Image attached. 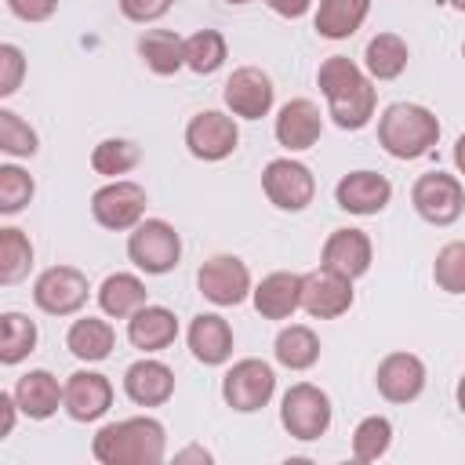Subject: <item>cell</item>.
<instances>
[{
	"mask_svg": "<svg viewBox=\"0 0 465 465\" xmlns=\"http://www.w3.org/2000/svg\"><path fill=\"white\" fill-rule=\"evenodd\" d=\"M407 44L396 36V33H378L371 36L367 51H363V65L374 80H396L403 69H407Z\"/></svg>",
	"mask_w": 465,
	"mask_h": 465,
	"instance_id": "cell-29",
	"label": "cell"
},
{
	"mask_svg": "<svg viewBox=\"0 0 465 465\" xmlns=\"http://www.w3.org/2000/svg\"><path fill=\"white\" fill-rule=\"evenodd\" d=\"M124 392L138 407H160L174 392V371L167 363H160V360H138L124 374Z\"/></svg>",
	"mask_w": 465,
	"mask_h": 465,
	"instance_id": "cell-20",
	"label": "cell"
},
{
	"mask_svg": "<svg viewBox=\"0 0 465 465\" xmlns=\"http://www.w3.org/2000/svg\"><path fill=\"white\" fill-rule=\"evenodd\" d=\"M91 214L105 229H116V232L120 229H134L142 222V214H145V189L138 182L116 178V182L102 185L91 196Z\"/></svg>",
	"mask_w": 465,
	"mask_h": 465,
	"instance_id": "cell-10",
	"label": "cell"
},
{
	"mask_svg": "<svg viewBox=\"0 0 465 465\" xmlns=\"http://www.w3.org/2000/svg\"><path fill=\"white\" fill-rule=\"evenodd\" d=\"M251 294H254V309L265 320H287V316H294V309H302V276L269 272Z\"/></svg>",
	"mask_w": 465,
	"mask_h": 465,
	"instance_id": "cell-22",
	"label": "cell"
},
{
	"mask_svg": "<svg viewBox=\"0 0 465 465\" xmlns=\"http://www.w3.org/2000/svg\"><path fill=\"white\" fill-rule=\"evenodd\" d=\"M98 305H102L109 316H116V320L134 316V312L145 305V283H142L138 276H131V272H113V276H105V283L98 287Z\"/></svg>",
	"mask_w": 465,
	"mask_h": 465,
	"instance_id": "cell-28",
	"label": "cell"
},
{
	"mask_svg": "<svg viewBox=\"0 0 465 465\" xmlns=\"http://www.w3.org/2000/svg\"><path fill=\"white\" fill-rule=\"evenodd\" d=\"M432 280L447 294H465V240L440 247V254L432 262Z\"/></svg>",
	"mask_w": 465,
	"mask_h": 465,
	"instance_id": "cell-36",
	"label": "cell"
},
{
	"mask_svg": "<svg viewBox=\"0 0 465 465\" xmlns=\"http://www.w3.org/2000/svg\"><path fill=\"white\" fill-rule=\"evenodd\" d=\"M272 392H276V374L265 360H240L222 378V400L240 414L262 411L272 400Z\"/></svg>",
	"mask_w": 465,
	"mask_h": 465,
	"instance_id": "cell-6",
	"label": "cell"
},
{
	"mask_svg": "<svg viewBox=\"0 0 465 465\" xmlns=\"http://www.w3.org/2000/svg\"><path fill=\"white\" fill-rule=\"evenodd\" d=\"M22 73H25V58L15 44H0V98L15 94L18 84H22Z\"/></svg>",
	"mask_w": 465,
	"mask_h": 465,
	"instance_id": "cell-39",
	"label": "cell"
},
{
	"mask_svg": "<svg viewBox=\"0 0 465 465\" xmlns=\"http://www.w3.org/2000/svg\"><path fill=\"white\" fill-rule=\"evenodd\" d=\"M440 138V120L414 102H392L378 120V142L396 160L425 156Z\"/></svg>",
	"mask_w": 465,
	"mask_h": 465,
	"instance_id": "cell-3",
	"label": "cell"
},
{
	"mask_svg": "<svg viewBox=\"0 0 465 465\" xmlns=\"http://www.w3.org/2000/svg\"><path fill=\"white\" fill-rule=\"evenodd\" d=\"M454 163H458V171L465 174V134L454 142Z\"/></svg>",
	"mask_w": 465,
	"mask_h": 465,
	"instance_id": "cell-45",
	"label": "cell"
},
{
	"mask_svg": "<svg viewBox=\"0 0 465 465\" xmlns=\"http://www.w3.org/2000/svg\"><path fill=\"white\" fill-rule=\"evenodd\" d=\"M91 450L102 465H160L167 436L156 418H124L102 425Z\"/></svg>",
	"mask_w": 465,
	"mask_h": 465,
	"instance_id": "cell-2",
	"label": "cell"
},
{
	"mask_svg": "<svg viewBox=\"0 0 465 465\" xmlns=\"http://www.w3.org/2000/svg\"><path fill=\"white\" fill-rule=\"evenodd\" d=\"M225 105L243 116V120H262L269 109H272V80L254 69V65H243L236 69L229 80H225Z\"/></svg>",
	"mask_w": 465,
	"mask_h": 465,
	"instance_id": "cell-15",
	"label": "cell"
},
{
	"mask_svg": "<svg viewBox=\"0 0 465 465\" xmlns=\"http://www.w3.org/2000/svg\"><path fill=\"white\" fill-rule=\"evenodd\" d=\"M411 200H414V211L429 222V225H450L461 211H465V189L454 174H443V171H429L414 182L411 189Z\"/></svg>",
	"mask_w": 465,
	"mask_h": 465,
	"instance_id": "cell-8",
	"label": "cell"
},
{
	"mask_svg": "<svg viewBox=\"0 0 465 465\" xmlns=\"http://www.w3.org/2000/svg\"><path fill=\"white\" fill-rule=\"evenodd\" d=\"M29 265H33V243H29V236L22 229H11V225L0 229V283L11 287L18 280H25Z\"/></svg>",
	"mask_w": 465,
	"mask_h": 465,
	"instance_id": "cell-31",
	"label": "cell"
},
{
	"mask_svg": "<svg viewBox=\"0 0 465 465\" xmlns=\"http://www.w3.org/2000/svg\"><path fill=\"white\" fill-rule=\"evenodd\" d=\"M0 149L7 156H33L36 153V131L11 109H0Z\"/></svg>",
	"mask_w": 465,
	"mask_h": 465,
	"instance_id": "cell-37",
	"label": "cell"
},
{
	"mask_svg": "<svg viewBox=\"0 0 465 465\" xmlns=\"http://www.w3.org/2000/svg\"><path fill=\"white\" fill-rule=\"evenodd\" d=\"M236 142H240L236 124L218 109L196 113L185 127V145L196 160H225L236 149Z\"/></svg>",
	"mask_w": 465,
	"mask_h": 465,
	"instance_id": "cell-13",
	"label": "cell"
},
{
	"mask_svg": "<svg viewBox=\"0 0 465 465\" xmlns=\"http://www.w3.org/2000/svg\"><path fill=\"white\" fill-rule=\"evenodd\" d=\"M262 189H265L269 203H276L280 211H305L316 196V178L305 163H298L291 156H280V160L265 163Z\"/></svg>",
	"mask_w": 465,
	"mask_h": 465,
	"instance_id": "cell-7",
	"label": "cell"
},
{
	"mask_svg": "<svg viewBox=\"0 0 465 465\" xmlns=\"http://www.w3.org/2000/svg\"><path fill=\"white\" fill-rule=\"evenodd\" d=\"M280 421L283 429L294 436V440H320L331 425V400L323 389L309 385V381H298L283 392V403H280Z\"/></svg>",
	"mask_w": 465,
	"mask_h": 465,
	"instance_id": "cell-5",
	"label": "cell"
},
{
	"mask_svg": "<svg viewBox=\"0 0 465 465\" xmlns=\"http://www.w3.org/2000/svg\"><path fill=\"white\" fill-rule=\"evenodd\" d=\"M189 349L207 367L225 363L232 356V331H229V323L218 312H200L189 323Z\"/></svg>",
	"mask_w": 465,
	"mask_h": 465,
	"instance_id": "cell-23",
	"label": "cell"
},
{
	"mask_svg": "<svg viewBox=\"0 0 465 465\" xmlns=\"http://www.w3.org/2000/svg\"><path fill=\"white\" fill-rule=\"evenodd\" d=\"M458 407H461V414H465V374H461V381H458Z\"/></svg>",
	"mask_w": 465,
	"mask_h": 465,
	"instance_id": "cell-46",
	"label": "cell"
},
{
	"mask_svg": "<svg viewBox=\"0 0 465 465\" xmlns=\"http://www.w3.org/2000/svg\"><path fill=\"white\" fill-rule=\"evenodd\" d=\"M127 254L142 272H171L182 258V240L174 232V225H167L163 218H145L134 225V232L127 236Z\"/></svg>",
	"mask_w": 465,
	"mask_h": 465,
	"instance_id": "cell-4",
	"label": "cell"
},
{
	"mask_svg": "<svg viewBox=\"0 0 465 465\" xmlns=\"http://www.w3.org/2000/svg\"><path fill=\"white\" fill-rule=\"evenodd\" d=\"M174 461H203V465H207V461H211V454H207L203 447H189V450H178V454H174Z\"/></svg>",
	"mask_w": 465,
	"mask_h": 465,
	"instance_id": "cell-44",
	"label": "cell"
},
{
	"mask_svg": "<svg viewBox=\"0 0 465 465\" xmlns=\"http://www.w3.org/2000/svg\"><path fill=\"white\" fill-rule=\"evenodd\" d=\"M352 305V280L320 265L302 276V309L316 320H334Z\"/></svg>",
	"mask_w": 465,
	"mask_h": 465,
	"instance_id": "cell-11",
	"label": "cell"
},
{
	"mask_svg": "<svg viewBox=\"0 0 465 465\" xmlns=\"http://www.w3.org/2000/svg\"><path fill=\"white\" fill-rule=\"evenodd\" d=\"M171 4L174 0H120V11L131 22H156L171 11Z\"/></svg>",
	"mask_w": 465,
	"mask_h": 465,
	"instance_id": "cell-40",
	"label": "cell"
},
{
	"mask_svg": "<svg viewBox=\"0 0 465 465\" xmlns=\"http://www.w3.org/2000/svg\"><path fill=\"white\" fill-rule=\"evenodd\" d=\"M11 15L22 18V22H47L58 7V0H7Z\"/></svg>",
	"mask_w": 465,
	"mask_h": 465,
	"instance_id": "cell-41",
	"label": "cell"
},
{
	"mask_svg": "<svg viewBox=\"0 0 465 465\" xmlns=\"http://www.w3.org/2000/svg\"><path fill=\"white\" fill-rule=\"evenodd\" d=\"M138 145L134 142H127V138H105V142H98L94 145V153H91V167L98 171V174H105V178H116V174H127L134 163H138Z\"/></svg>",
	"mask_w": 465,
	"mask_h": 465,
	"instance_id": "cell-35",
	"label": "cell"
},
{
	"mask_svg": "<svg viewBox=\"0 0 465 465\" xmlns=\"http://www.w3.org/2000/svg\"><path fill=\"white\" fill-rule=\"evenodd\" d=\"M374 381H378V392L389 403H411L425 389V363L414 352H389L378 363Z\"/></svg>",
	"mask_w": 465,
	"mask_h": 465,
	"instance_id": "cell-14",
	"label": "cell"
},
{
	"mask_svg": "<svg viewBox=\"0 0 465 465\" xmlns=\"http://www.w3.org/2000/svg\"><path fill=\"white\" fill-rule=\"evenodd\" d=\"M87 276L73 265H51L33 283V302L51 316H69L87 302Z\"/></svg>",
	"mask_w": 465,
	"mask_h": 465,
	"instance_id": "cell-9",
	"label": "cell"
},
{
	"mask_svg": "<svg viewBox=\"0 0 465 465\" xmlns=\"http://www.w3.org/2000/svg\"><path fill=\"white\" fill-rule=\"evenodd\" d=\"M316 84H320V91L327 98V109H331V116L341 131H360L374 116L378 94H374L371 80L360 73V65L349 62L345 54H331L320 65Z\"/></svg>",
	"mask_w": 465,
	"mask_h": 465,
	"instance_id": "cell-1",
	"label": "cell"
},
{
	"mask_svg": "<svg viewBox=\"0 0 465 465\" xmlns=\"http://www.w3.org/2000/svg\"><path fill=\"white\" fill-rule=\"evenodd\" d=\"M196 283H200V294L207 302H214V305H240L251 294V272L232 254L207 258L200 265V272H196Z\"/></svg>",
	"mask_w": 465,
	"mask_h": 465,
	"instance_id": "cell-12",
	"label": "cell"
},
{
	"mask_svg": "<svg viewBox=\"0 0 465 465\" xmlns=\"http://www.w3.org/2000/svg\"><path fill=\"white\" fill-rule=\"evenodd\" d=\"M15 400H18V411L44 421L58 411V403H65V389H58V378L51 371H29L18 378L15 385Z\"/></svg>",
	"mask_w": 465,
	"mask_h": 465,
	"instance_id": "cell-24",
	"label": "cell"
},
{
	"mask_svg": "<svg viewBox=\"0 0 465 465\" xmlns=\"http://www.w3.org/2000/svg\"><path fill=\"white\" fill-rule=\"evenodd\" d=\"M138 54L156 76H171L185 65V40L174 36L171 29H149L138 40Z\"/></svg>",
	"mask_w": 465,
	"mask_h": 465,
	"instance_id": "cell-27",
	"label": "cell"
},
{
	"mask_svg": "<svg viewBox=\"0 0 465 465\" xmlns=\"http://www.w3.org/2000/svg\"><path fill=\"white\" fill-rule=\"evenodd\" d=\"M113 407V385L98 371H76L65 381V411L73 421H98Z\"/></svg>",
	"mask_w": 465,
	"mask_h": 465,
	"instance_id": "cell-16",
	"label": "cell"
},
{
	"mask_svg": "<svg viewBox=\"0 0 465 465\" xmlns=\"http://www.w3.org/2000/svg\"><path fill=\"white\" fill-rule=\"evenodd\" d=\"M225 4H247V0H225Z\"/></svg>",
	"mask_w": 465,
	"mask_h": 465,
	"instance_id": "cell-48",
	"label": "cell"
},
{
	"mask_svg": "<svg viewBox=\"0 0 465 465\" xmlns=\"http://www.w3.org/2000/svg\"><path fill=\"white\" fill-rule=\"evenodd\" d=\"M127 338L142 352H160L178 338V320L163 305H142L134 316H127Z\"/></svg>",
	"mask_w": 465,
	"mask_h": 465,
	"instance_id": "cell-21",
	"label": "cell"
},
{
	"mask_svg": "<svg viewBox=\"0 0 465 465\" xmlns=\"http://www.w3.org/2000/svg\"><path fill=\"white\" fill-rule=\"evenodd\" d=\"M320 265L356 280L371 269V240L363 229H334L323 243V254H320Z\"/></svg>",
	"mask_w": 465,
	"mask_h": 465,
	"instance_id": "cell-18",
	"label": "cell"
},
{
	"mask_svg": "<svg viewBox=\"0 0 465 465\" xmlns=\"http://www.w3.org/2000/svg\"><path fill=\"white\" fill-rule=\"evenodd\" d=\"M265 4H269L276 15H283V18H302L312 0H265Z\"/></svg>",
	"mask_w": 465,
	"mask_h": 465,
	"instance_id": "cell-42",
	"label": "cell"
},
{
	"mask_svg": "<svg viewBox=\"0 0 465 465\" xmlns=\"http://www.w3.org/2000/svg\"><path fill=\"white\" fill-rule=\"evenodd\" d=\"M15 407H18L15 392H0V411H4V421H0V436H11V429H15Z\"/></svg>",
	"mask_w": 465,
	"mask_h": 465,
	"instance_id": "cell-43",
	"label": "cell"
},
{
	"mask_svg": "<svg viewBox=\"0 0 465 465\" xmlns=\"http://www.w3.org/2000/svg\"><path fill=\"white\" fill-rule=\"evenodd\" d=\"M392 196V185L385 174L374 171H349L338 185H334V200L341 211L349 214H378Z\"/></svg>",
	"mask_w": 465,
	"mask_h": 465,
	"instance_id": "cell-17",
	"label": "cell"
},
{
	"mask_svg": "<svg viewBox=\"0 0 465 465\" xmlns=\"http://www.w3.org/2000/svg\"><path fill=\"white\" fill-rule=\"evenodd\" d=\"M461 54H465V44H461Z\"/></svg>",
	"mask_w": 465,
	"mask_h": 465,
	"instance_id": "cell-49",
	"label": "cell"
},
{
	"mask_svg": "<svg viewBox=\"0 0 465 465\" xmlns=\"http://www.w3.org/2000/svg\"><path fill=\"white\" fill-rule=\"evenodd\" d=\"M450 7H458V11H465V0H447Z\"/></svg>",
	"mask_w": 465,
	"mask_h": 465,
	"instance_id": "cell-47",
	"label": "cell"
},
{
	"mask_svg": "<svg viewBox=\"0 0 465 465\" xmlns=\"http://www.w3.org/2000/svg\"><path fill=\"white\" fill-rule=\"evenodd\" d=\"M36 349V323L22 312L0 316V363H18Z\"/></svg>",
	"mask_w": 465,
	"mask_h": 465,
	"instance_id": "cell-32",
	"label": "cell"
},
{
	"mask_svg": "<svg viewBox=\"0 0 465 465\" xmlns=\"http://www.w3.org/2000/svg\"><path fill=\"white\" fill-rule=\"evenodd\" d=\"M222 62H225V36H222V33L200 29V33H193V36L185 40V65H189L193 73L207 76V73L222 69Z\"/></svg>",
	"mask_w": 465,
	"mask_h": 465,
	"instance_id": "cell-33",
	"label": "cell"
},
{
	"mask_svg": "<svg viewBox=\"0 0 465 465\" xmlns=\"http://www.w3.org/2000/svg\"><path fill=\"white\" fill-rule=\"evenodd\" d=\"M33 189H36L33 178L22 167H15V163L0 167V211L4 214H18L33 200Z\"/></svg>",
	"mask_w": 465,
	"mask_h": 465,
	"instance_id": "cell-38",
	"label": "cell"
},
{
	"mask_svg": "<svg viewBox=\"0 0 465 465\" xmlns=\"http://www.w3.org/2000/svg\"><path fill=\"white\" fill-rule=\"evenodd\" d=\"M65 345H69V352H73L76 360L98 363V360H105V356L113 352L116 331H113L105 320H98V316H84V320H73V327H69V334H65Z\"/></svg>",
	"mask_w": 465,
	"mask_h": 465,
	"instance_id": "cell-25",
	"label": "cell"
},
{
	"mask_svg": "<svg viewBox=\"0 0 465 465\" xmlns=\"http://www.w3.org/2000/svg\"><path fill=\"white\" fill-rule=\"evenodd\" d=\"M320 131H323V120H320L316 102H309V98H291L276 116V142L291 153L316 145Z\"/></svg>",
	"mask_w": 465,
	"mask_h": 465,
	"instance_id": "cell-19",
	"label": "cell"
},
{
	"mask_svg": "<svg viewBox=\"0 0 465 465\" xmlns=\"http://www.w3.org/2000/svg\"><path fill=\"white\" fill-rule=\"evenodd\" d=\"M367 11H371V0H320L316 33L327 40H345L363 25Z\"/></svg>",
	"mask_w": 465,
	"mask_h": 465,
	"instance_id": "cell-26",
	"label": "cell"
},
{
	"mask_svg": "<svg viewBox=\"0 0 465 465\" xmlns=\"http://www.w3.org/2000/svg\"><path fill=\"white\" fill-rule=\"evenodd\" d=\"M392 443V425L381 414H371L352 432V458L356 461H378Z\"/></svg>",
	"mask_w": 465,
	"mask_h": 465,
	"instance_id": "cell-34",
	"label": "cell"
},
{
	"mask_svg": "<svg viewBox=\"0 0 465 465\" xmlns=\"http://www.w3.org/2000/svg\"><path fill=\"white\" fill-rule=\"evenodd\" d=\"M276 360L291 371H305L320 360V338L305 323H291L276 334Z\"/></svg>",
	"mask_w": 465,
	"mask_h": 465,
	"instance_id": "cell-30",
	"label": "cell"
}]
</instances>
